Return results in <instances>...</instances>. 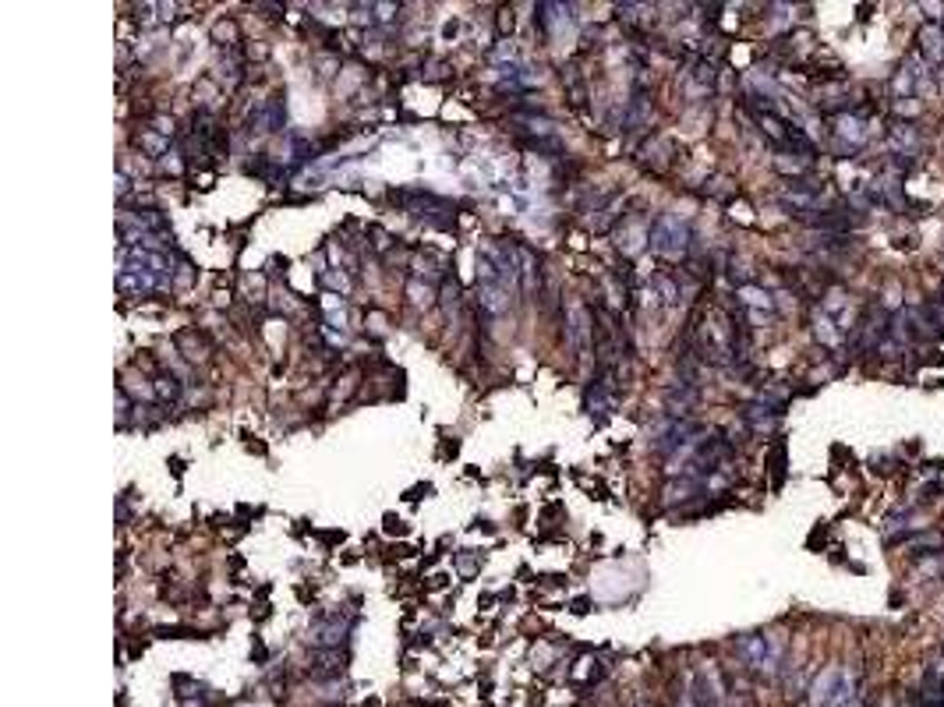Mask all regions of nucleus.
I'll list each match as a JSON object with an SVG mask.
<instances>
[{
    "mask_svg": "<svg viewBox=\"0 0 944 707\" xmlns=\"http://www.w3.org/2000/svg\"><path fill=\"white\" fill-rule=\"evenodd\" d=\"M477 308L488 318H502L509 311V287L488 251H477Z\"/></svg>",
    "mask_w": 944,
    "mask_h": 707,
    "instance_id": "f257e3e1",
    "label": "nucleus"
},
{
    "mask_svg": "<svg viewBox=\"0 0 944 707\" xmlns=\"http://www.w3.org/2000/svg\"><path fill=\"white\" fill-rule=\"evenodd\" d=\"M651 251L661 255V258H672L679 262L686 251H690V223L675 212H661L658 219L651 223Z\"/></svg>",
    "mask_w": 944,
    "mask_h": 707,
    "instance_id": "f03ea898",
    "label": "nucleus"
},
{
    "mask_svg": "<svg viewBox=\"0 0 944 707\" xmlns=\"http://www.w3.org/2000/svg\"><path fill=\"white\" fill-rule=\"evenodd\" d=\"M732 651L754 672H774L782 661V640L771 633H740L732 640Z\"/></svg>",
    "mask_w": 944,
    "mask_h": 707,
    "instance_id": "7ed1b4c3",
    "label": "nucleus"
},
{
    "mask_svg": "<svg viewBox=\"0 0 944 707\" xmlns=\"http://www.w3.org/2000/svg\"><path fill=\"white\" fill-rule=\"evenodd\" d=\"M828 124H831V142L839 152H859L870 138V124L856 110H835Z\"/></svg>",
    "mask_w": 944,
    "mask_h": 707,
    "instance_id": "20e7f679",
    "label": "nucleus"
},
{
    "mask_svg": "<svg viewBox=\"0 0 944 707\" xmlns=\"http://www.w3.org/2000/svg\"><path fill=\"white\" fill-rule=\"evenodd\" d=\"M583 404L591 410V417H598V421L608 417L616 410V404H619V372L616 368H601L591 379V386L583 393Z\"/></svg>",
    "mask_w": 944,
    "mask_h": 707,
    "instance_id": "39448f33",
    "label": "nucleus"
},
{
    "mask_svg": "<svg viewBox=\"0 0 944 707\" xmlns=\"http://www.w3.org/2000/svg\"><path fill=\"white\" fill-rule=\"evenodd\" d=\"M888 149H891V167H898V170H906V167H913V159L920 156V131L909 124V120H895L891 127H888Z\"/></svg>",
    "mask_w": 944,
    "mask_h": 707,
    "instance_id": "423d86ee",
    "label": "nucleus"
},
{
    "mask_svg": "<svg viewBox=\"0 0 944 707\" xmlns=\"http://www.w3.org/2000/svg\"><path fill=\"white\" fill-rule=\"evenodd\" d=\"M566 340H569V350H573V357H576V361H580V357L591 350V343H594V315H591V311H587L580 301L569 304Z\"/></svg>",
    "mask_w": 944,
    "mask_h": 707,
    "instance_id": "0eeeda50",
    "label": "nucleus"
},
{
    "mask_svg": "<svg viewBox=\"0 0 944 707\" xmlns=\"http://www.w3.org/2000/svg\"><path fill=\"white\" fill-rule=\"evenodd\" d=\"M347 629H351V615L333 608V612H326L322 619H315L308 640H311L318 651H326V647H340V640L347 637Z\"/></svg>",
    "mask_w": 944,
    "mask_h": 707,
    "instance_id": "6e6552de",
    "label": "nucleus"
},
{
    "mask_svg": "<svg viewBox=\"0 0 944 707\" xmlns=\"http://www.w3.org/2000/svg\"><path fill=\"white\" fill-rule=\"evenodd\" d=\"M665 414L668 417H675V421H686L690 414H693V407H697V400H700V386H690V382H683V379H675L668 389H665Z\"/></svg>",
    "mask_w": 944,
    "mask_h": 707,
    "instance_id": "1a4fd4ad",
    "label": "nucleus"
},
{
    "mask_svg": "<svg viewBox=\"0 0 944 707\" xmlns=\"http://www.w3.org/2000/svg\"><path fill=\"white\" fill-rule=\"evenodd\" d=\"M715 82H718V68H715V61H693L690 64V71L683 75V89H686V96L690 100H704V96H711L715 93Z\"/></svg>",
    "mask_w": 944,
    "mask_h": 707,
    "instance_id": "9d476101",
    "label": "nucleus"
},
{
    "mask_svg": "<svg viewBox=\"0 0 944 707\" xmlns=\"http://www.w3.org/2000/svg\"><path fill=\"white\" fill-rule=\"evenodd\" d=\"M651 113H655V103H651V93L644 85L633 89V96L623 110V131H644L651 124Z\"/></svg>",
    "mask_w": 944,
    "mask_h": 707,
    "instance_id": "9b49d317",
    "label": "nucleus"
},
{
    "mask_svg": "<svg viewBox=\"0 0 944 707\" xmlns=\"http://www.w3.org/2000/svg\"><path fill=\"white\" fill-rule=\"evenodd\" d=\"M778 417H782V410L764 404V400H754V404L740 407V421L747 424V431H774Z\"/></svg>",
    "mask_w": 944,
    "mask_h": 707,
    "instance_id": "f8f14e48",
    "label": "nucleus"
},
{
    "mask_svg": "<svg viewBox=\"0 0 944 707\" xmlns=\"http://www.w3.org/2000/svg\"><path fill=\"white\" fill-rule=\"evenodd\" d=\"M156 287H163L152 273H142V269H131V266H124L120 273H117V290L120 294H128V298H142V294H152Z\"/></svg>",
    "mask_w": 944,
    "mask_h": 707,
    "instance_id": "ddd939ff",
    "label": "nucleus"
},
{
    "mask_svg": "<svg viewBox=\"0 0 944 707\" xmlns=\"http://www.w3.org/2000/svg\"><path fill=\"white\" fill-rule=\"evenodd\" d=\"M690 697H693V704L697 707H718L722 704V683H718V676H711L707 669H700V672L693 676Z\"/></svg>",
    "mask_w": 944,
    "mask_h": 707,
    "instance_id": "4468645a",
    "label": "nucleus"
},
{
    "mask_svg": "<svg viewBox=\"0 0 944 707\" xmlns=\"http://www.w3.org/2000/svg\"><path fill=\"white\" fill-rule=\"evenodd\" d=\"M817 690H828V697L821 701V707H846L852 701V679L846 672H828Z\"/></svg>",
    "mask_w": 944,
    "mask_h": 707,
    "instance_id": "2eb2a0df",
    "label": "nucleus"
},
{
    "mask_svg": "<svg viewBox=\"0 0 944 707\" xmlns=\"http://www.w3.org/2000/svg\"><path fill=\"white\" fill-rule=\"evenodd\" d=\"M740 304L750 311L754 322H767V315L774 311V298H771L767 290L754 287V283H743V287H740Z\"/></svg>",
    "mask_w": 944,
    "mask_h": 707,
    "instance_id": "dca6fc26",
    "label": "nucleus"
},
{
    "mask_svg": "<svg viewBox=\"0 0 944 707\" xmlns=\"http://www.w3.org/2000/svg\"><path fill=\"white\" fill-rule=\"evenodd\" d=\"M916 39H920V53L930 61V64H941L944 61V32H941V21H927V25H920V32H916Z\"/></svg>",
    "mask_w": 944,
    "mask_h": 707,
    "instance_id": "f3484780",
    "label": "nucleus"
},
{
    "mask_svg": "<svg viewBox=\"0 0 944 707\" xmlns=\"http://www.w3.org/2000/svg\"><path fill=\"white\" fill-rule=\"evenodd\" d=\"M315 679H340V672H343V654H340V647H326V651H318L315 654V665L308 669Z\"/></svg>",
    "mask_w": 944,
    "mask_h": 707,
    "instance_id": "a211bd4d",
    "label": "nucleus"
},
{
    "mask_svg": "<svg viewBox=\"0 0 944 707\" xmlns=\"http://www.w3.org/2000/svg\"><path fill=\"white\" fill-rule=\"evenodd\" d=\"M644 241H651V226H644V223H623L619 226V251H626V255H637L640 248H644Z\"/></svg>",
    "mask_w": 944,
    "mask_h": 707,
    "instance_id": "6ab92c4d",
    "label": "nucleus"
},
{
    "mask_svg": "<svg viewBox=\"0 0 944 707\" xmlns=\"http://www.w3.org/2000/svg\"><path fill=\"white\" fill-rule=\"evenodd\" d=\"M616 18L630 28H644L655 21V7L651 4H616Z\"/></svg>",
    "mask_w": 944,
    "mask_h": 707,
    "instance_id": "aec40b11",
    "label": "nucleus"
},
{
    "mask_svg": "<svg viewBox=\"0 0 944 707\" xmlns=\"http://www.w3.org/2000/svg\"><path fill=\"white\" fill-rule=\"evenodd\" d=\"M259 120L266 124V131H280V127H284L286 103H284V96H280V93H276V96H269V100L262 103V110H259Z\"/></svg>",
    "mask_w": 944,
    "mask_h": 707,
    "instance_id": "412c9836",
    "label": "nucleus"
},
{
    "mask_svg": "<svg viewBox=\"0 0 944 707\" xmlns=\"http://www.w3.org/2000/svg\"><path fill=\"white\" fill-rule=\"evenodd\" d=\"M563 85L569 89V100H573V106H583V100H587V82H583V75H580V68H576V64L563 68Z\"/></svg>",
    "mask_w": 944,
    "mask_h": 707,
    "instance_id": "4be33fe9",
    "label": "nucleus"
},
{
    "mask_svg": "<svg viewBox=\"0 0 944 707\" xmlns=\"http://www.w3.org/2000/svg\"><path fill=\"white\" fill-rule=\"evenodd\" d=\"M814 332H817V340L821 343H828V347H835L839 343V325H835V318L821 308V311H814Z\"/></svg>",
    "mask_w": 944,
    "mask_h": 707,
    "instance_id": "5701e85b",
    "label": "nucleus"
},
{
    "mask_svg": "<svg viewBox=\"0 0 944 707\" xmlns=\"http://www.w3.org/2000/svg\"><path fill=\"white\" fill-rule=\"evenodd\" d=\"M442 304H446V318L457 322V311H460V283L450 280V276H446V283H442Z\"/></svg>",
    "mask_w": 944,
    "mask_h": 707,
    "instance_id": "b1692460",
    "label": "nucleus"
},
{
    "mask_svg": "<svg viewBox=\"0 0 944 707\" xmlns=\"http://www.w3.org/2000/svg\"><path fill=\"white\" fill-rule=\"evenodd\" d=\"M152 389H156L160 400H177V397H181V382H177L174 375H156Z\"/></svg>",
    "mask_w": 944,
    "mask_h": 707,
    "instance_id": "393cba45",
    "label": "nucleus"
},
{
    "mask_svg": "<svg viewBox=\"0 0 944 707\" xmlns=\"http://www.w3.org/2000/svg\"><path fill=\"white\" fill-rule=\"evenodd\" d=\"M651 287L661 294V301H665V304H675V301H679V283H675V280H668V276H661V273H658V276H651Z\"/></svg>",
    "mask_w": 944,
    "mask_h": 707,
    "instance_id": "a878e982",
    "label": "nucleus"
},
{
    "mask_svg": "<svg viewBox=\"0 0 944 707\" xmlns=\"http://www.w3.org/2000/svg\"><path fill=\"white\" fill-rule=\"evenodd\" d=\"M920 559V566H916V577H941L944 573V559H941V552L938 555H916Z\"/></svg>",
    "mask_w": 944,
    "mask_h": 707,
    "instance_id": "bb28decb",
    "label": "nucleus"
},
{
    "mask_svg": "<svg viewBox=\"0 0 944 707\" xmlns=\"http://www.w3.org/2000/svg\"><path fill=\"white\" fill-rule=\"evenodd\" d=\"M767 464H774V467H771V471H774V485H782V478H785V446H782V442L774 446V460L767 456Z\"/></svg>",
    "mask_w": 944,
    "mask_h": 707,
    "instance_id": "cd10ccee",
    "label": "nucleus"
},
{
    "mask_svg": "<svg viewBox=\"0 0 944 707\" xmlns=\"http://www.w3.org/2000/svg\"><path fill=\"white\" fill-rule=\"evenodd\" d=\"M938 492H941V481H930V485H927V488L920 492V499H934Z\"/></svg>",
    "mask_w": 944,
    "mask_h": 707,
    "instance_id": "c85d7f7f",
    "label": "nucleus"
},
{
    "mask_svg": "<svg viewBox=\"0 0 944 707\" xmlns=\"http://www.w3.org/2000/svg\"><path fill=\"white\" fill-rule=\"evenodd\" d=\"M117 195H128V177L117 174Z\"/></svg>",
    "mask_w": 944,
    "mask_h": 707,
    "instance_id": "c756f323",
    "label": "nucleus"
},
{
    "mask_svg": "<svg viewBox=\"0 0 944 707\" xmlns=\"http://www.w3.org/2000/svg\"><path fill=\"white\" fill-rule=\"evenodd\" d=\"M941 32H944V25H941Z\"/></svg>",
    "mask_w": 944,
    "mask_h": 707,
    "instance_id": "7c9ffc66",
    "label": "nucleus"
}]
</instances>
